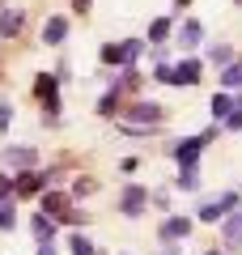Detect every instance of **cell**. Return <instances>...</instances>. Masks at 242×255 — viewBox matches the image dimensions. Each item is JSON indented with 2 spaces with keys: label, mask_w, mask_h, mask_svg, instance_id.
Wrapping results in <instances>:
<instances>
[{
  "label": "cell",
  "mask_w": 242,
  "mask_h": 255,
  "mask_svg": "<svg viewBox=\"0 0 242 255\" xmlns=\"http://www.w3.org/2000/svg\"><path fill=\"white\" fill-rule=\"evenodd\" d=\"M238 209V191H221V196H213V200H200V221H221L225 213Z\"/></svg>",
  "instance_id": "6da1fadb"
},
{
  "label": "cell",
  "mask_w": 242,
  "mask_h": 255,
  "mask_svg": "<svg viewBox=\"0 0 242 255\" xmlns=\"http://www.w3.org/2000/svg\"><path fill=\"white\" fill-rule=\"evenodd\" d=\"M144 51L140 38H123V43H107L102 47V64H136V55Z\"/></svg>",
  "instance_id": "7a4b0ae2"
},
{
  "label": "cell",
  "mask_w": 242,
  "mask_h": 255,
  "mask_svg": "<svg viewBox=\"0 0 242 255\" xmlns=\"http://www.w3.org/2000/svg\"><path fill=\"white\" fill-rule=\"evenodd\" d=\"M153 124H161V107L157 102H136V107H127L123 128H153Z\"/></svg>",
  "instance_id": "3957f363"
},
{
  "label": "cell",
  "mask_w": 242,
  "mask_h": 255,
  "mask_svg": "<svg viewBox=\"0 0 242 255\" xmlns=\"http://www.w3.org/2000/svg\"><path fill=\"white\" fill-rule=\"evenodd\" d=\"M204 145H208V136H187V140H179V145H174V162H179V166H196L200 153H204Z\"/></svg>",
  "instance_id": "277c9868"
},
{
  "label": "cell",
  "mask_w": 242,
  "mask_h": 255,
  "mask_svg": "<svg viewBox=\"0 0 242 255\" xmlns=\"http://www.w3.org/2000/svg\"><path fill=\"white\" fill-rule=\"evenodd\" d=\"M144 187H123V196H119V213H127V217H140L144 213Z\"/></svg>",
  "instance_id": "5b68a950"
},
{
  "label": "cell",
  "mask_w": 242,
  "mask_h": 255,
  "mask_svg": "<svg viewBox=\"0 0 242 255\" xmlns=\"http://www.w3.org/2000/svg\"><path fill=\"white\" fill-rule=\"evenodd\" d=\"M64 38H68V21H64L60 13H55V17H47V26H43V43H47V47H60Z\"/></svg>",
  "instance_id": "8992f818"
},
{
  "label": "cell",
  "mask_w": 242,
  "mask_h": 255,
  "mask_svg": "<svg viewBox=\"0 0 242 255\" xmlns=\"http://www.w3.org/2000/svg\"><path fill=\"white\" fill-rule=\"evenodd\" d=\"M200 43H204V26H200V21H183L179 47H183V51H191V47H200Z\"/></svg>",
  "instance_id": "52a82bcc"
},
{
  "label": "cell",
  "mask_w": 242,
  "mask_h": 255,
  "mask_svg": "<svg viewBox=\"0 0 242 255\" xmlns=\"http://www.w3.org/2000/svg\"><path fill=\"white\" fill-rule=\"evenodd\" d=\"M191 234V217H166L161 221V243L166 238H187Z\"/></svg>",
  "instance_id": "ba28073f"
},
{
  "label": "cell",
  "mask_w": 242,
  "mask_h": 255,
  "mask_svg": "<svg viewBox=\"0 0 242 255\" xmlns=\"http://www.w3.org/2000/svg\"><path fill=\"white\" fill-rule=\"evenodd\" d=\"M47 217H51V221H72V213H68V200H64V196H60V191H51V196H47Z\"/></svg>",
  "instance_id": "9c48e42d"
},
{
  "label": "cell",
  "mask_w": 242,
  "mask_h": 255,
  "mask_svg": "<svg viewBox=\"0 0 242 255\" xmlns=\"http://www.w3.org/2000/svg\"><path fill=\"white\" fill-rule=\"evenodd\" d=\"M55 81H60V77H38L34 81V94L47 102V111H60V102H55Z\"/></svg>",
  "instance_id": "30bf717a"
},
{
  "label": "cell",
  "mask_w": 242,
  "mask_h": 255,
  "mask_svg": "<svg viewBox=\"0 0 242 255\" xmlns=\"http://www.w3.org/2000/svg\"><path fill=\"white\" fill-rule=\"evenodd\" d=\"M225 247H242V209L225 217Z\"/></svg>",
  "instance_id": "8fae6325"
},
{
  "label": "cell",
  "mask_w": 242,
  "mask_h": 255,
  "mask_svg": "<svg viewBox=\"0 0 242 255\" xmlns=\"http://www.w3.org/2000/svg\"><path fill=\"white\" fill-rule=\"evenodd\" d=\"M17 191H21V196H38V191H43V174L21 170V174H17Z\"/></svg>",
  "instance_id": "7c38bea8"
},
{
  "label": "cell",
  "mask_w": 242,
  "mask_h": 255,
  "mask_svg": "<svg viewBox=\"0 0 242 255\" xmlns=\"http://www.w3.org/2000/svg\"><path fill=\"white\" fill-rule=\"evenodd\" d=\"M0 162H9V166H34V149L13 145V149H4V157H0Z\"/></svg>",
  "instance_id": "4fadbf2b"
},
{
  "label": "cell",
  "mask_w": 242,
  "mask_h": 255,
  "mask_svg": "<svg viewBox=\"0 0 242 255\" xmlns=\"http://www.w3.org/2000/svg\"><path fill=\"white\" fill-rule=\"evenodd\" d=\"M200 73H204V64H200V60H183L179 64V85H196Z\"/></svg>",
  "instance_id": "5bb4252c"
},
{
  "label": "cell",
  "mask_w": 242,
  "mask_h": 255,
  "mask_svg": "<svg viewBox=\"0 0 242 255\" xmlns=\"http://www.w3.org/2000/svg\"><path fill=\"white\" fill-rule=\"evenodd\" d=\"M221 85H225V90H242V60H234L230 68L221 73Z\"/></svg>",
  "instance_id": "9a60e30c"
},
{
  "label": "cell",
  "mask_w": 242,
  "mask_h": 255,
  "mask_svg": "<svg viewBox=\"0 0 242 255\" xmlns=\"http://www.w3.org/2000/svg\"><path fill=\"white\" fill-rule=\"evenodd\" d=\"M234 102H238V98H230V94H217V98H213V115H217V119H230Z\"/></svg>",
  "instance_id": "2e32d148"
},
{
  "label": "cell",
  "mask_w": 242,
  "mask_h": 255,
  "mask_svg": "<svg viewBox=\"0 0 242 255\" xmlns=\"http://www.w3.org/2000/svg\"><path fill=\"white\" fill-rule=\"evenodd\" d=\"M179 187H187V191H196V187H200V166H183Z\"/></svg>",
  "instance_id": "e0dca14e"
},
{
  "label": "cell",
  "mask_w": 242,
  "mask_h": 255,
  "mask_svg": "<svg viewBox=\"0 0 242 255\" xmlns=\"http://www.w3.org/2000/svg\"><path fill=\"white\" fill-rule=\"evenodd\" d=\"M153 77H157L161 85H179V68H170V64H166V60L157 64V73H153Z\"/></svg>",
  "instance_id": "ac0fdd59"
},
{
  "label": "cell",
  "mask_w": 242,
  "mask_h": 255,
  "mask_svg": "<svg viewBox=\"0 0 242 255\" xmlns=\"http://www.w3.org/2000/svg\"><path fill=\"white\" fill-rule=\"evenodd\" d=\"M166 34H170V21H166V17H157V21L149 26V43H161Z\"/></svg>",
  "instance_id": "d6986e66"
},
{
  "label": "cell",
  "mask_w": 242,
  "mask_h": 255,
  "mask_svg": "<svg viewBox=\"0 0 242 255\" xmlns=\"http://www.w3.org/2000/svg\"><path fill=\"white\" fill-rule=\"evenodd\" d=\"M68 247H72V255H94V243H90V238H81V234H72Z\"/></svg>",
  "instance_id": "ffe728a7"
},
{
  "label": "cell",
  "mask_w": 242,
  "mask_h": 255,
  "mask_svg": "<svg viewBox=\"0 0 242 255\" xmlns=\"http://www.w3.org/2000/svg\"><path fill=\"white\" fill-rule=\"evenodd\" d=\"M17 26H21V9H13L9 17H4V26H0V34L9 38V34H17Z\"/></svg>",
  "instance_id": "44dd1931"
},
{
  "label": "cell",
  "mask_w": 242,
  "mask_h": 255,
  "mask_svg": "<svg viewBox=\"0 0 242 255\" xmlns=\"http://www.w3.org/2000/svg\"><path fill=\"white\" fill-rule=\"evenodd\" d=\"M30 230H34V234L43 238V243L51 238V221H47V217H30Z\"/></svg>",
  "instance_id": "7402d4cb"
},
{
  "label": "cell",
  "mask_w": 242,
  "mask_h": 255,
  "mask_svg": "<svg viewBox=\"0 0 242 255\" xmlns=\"http://www.w3.org/2000/svg\"><path fill=\"white\" fill-rule=\"evenodd\" d=\"M9 226H13V204L0 200V230H9Z\"/></svg>",
  "instance_id": "603a6c76"
},
{
  "label": "cell",
  "mask_w": 242,
  "mask_h": 255,
  "mask_svg": "<svg viewBox=\"0 0 242 255\" xmlns=\"http://www.w3.org/2000/svg\"><path fill=\"white\" fill-rule=\"evenodd\" d=\"M225 124H230L234 132H242V102H234V111H230V119H225Z\"/></svg>",
  "instance_id": "cb8c5ba5"
},
{
  "label": "cell",
  "mask_w": 242,
  "mask_h": 255,
  "mask_svg": "<svg viewBox=\"0 0 242 255\" xmlns=\"http://www.w3.org/2000/svg\"><path fill=\"white\" fill-rule=\"evenodd\" d=\"M98 111H102V115H111V111H115V90H111V94H102V102H98Z\"/></svg>",
  "instance_id": "d4e9b609"
},
{
  "label": "cell",
  "mask_w": 242,
  "mask_h": 255,
  "mask_svg": "<svg viewBox=\"0 0 242 255\" xmlns=\"http://www.w3.org/2000/svg\"><path fill=\"white\" fill-rule=\"evenodd\" d=\"M9 119H13V115H9V107H4V102H0V132H4V128H9Z\"/></svg>",
  "instance_id": "484cf974"
},
{
  "label": "cell",
  "mask_w": 242,
  "mask_h": 255,
  "mask_svg": "<svg viewBox=\"0 0 242 255\" xmlns=\"http://www.w3.org/2000/svg\"><path fill=\"white\" fill-rule=\"evenodd\" d=\"M72 9H90V0H72Z\"/></svg>",
  "instance_id": "4316f807"
},
{
  "label": "cell",
  "mask_w": 242,
  "mask_h": 255,
  "mask_svg": "<svg viewBox=\"0 0 242 255\" xmlns=\"http://www.w3.org/2000/svg\"><path fill=\"white\" fill-rule=\"evenodd\" d=\"M0 191H9V174H0Z\"/></svg>",
  "instance_id": "83f0119b"
},
{
  "label": "cell",
  "mask_w": 242,
  "mask_h": 255,
  "mask_svg": "<svg viewBox=\"0 0 242 255\" xmlns=\"http://www.w3.org/2000/svg\"><path fill=\"white\" fill-rule=\"evenodd\" d=\"M38 255H55V251H51V243H43V251H38Z\"/></svg>",
  "instance_id": "f1b7e54d"
},
{
  "label": "cell",
  "mask_w": 242,
  "mask_h": 255,
  "mask_svg": "<svg viewBox=\"0 0 242 255\" xmlns=\"http://www.w3.org/2000/svg\"><path fill=\"white\" fill-rule=\"evenodd\" d=\"M179 4H187V0H179Z\"/></svg>",
  "instance_id": "f546056e"
}]
</instances>
